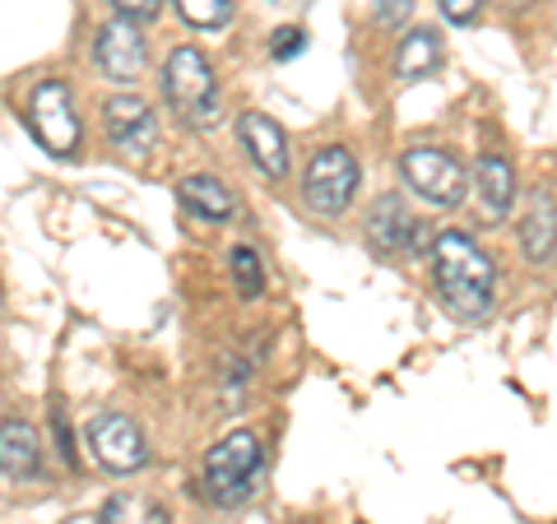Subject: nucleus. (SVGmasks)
I'll list each match as a JSON object with an SVG mask.
<instances>
[{
  "label": "nucleus",
  "mask_w": 557,
  "mask_h": 524,
  "mask_svg": "<svg viewBox=\"0 0 557 524\" xmlns=\"http://www.w3.org/2000/svg\"><path fill=\"white\" fill-rule=\"evenodd\" d=\"M94 61L112 84H135L149 65V42H145V33H139V24L121 20V14L112 24H102L98 42H94Z\"/></svg>",
  "instance_id": "6e6552de"
},
{
  "label": "nucleus",
  "mask_w": 557,
  "mask_h": 524,
  "mask_svg": "<svg viewBox=\"0 0 557 524\" xmlns=\"http://www.w3.org/2000/svg\"><path fill=\"white\" fill-rule=\"evenodd\" d=\"M228 270H233V284H237V292L247 297V302H256V297L265 292V265H260V255L251 247H233Z\"/></svg>",
  "instance_id": "f3484780"
},
{
  "label": "nucleus",
  "mask_w": 557,
  "mask_h": 524,
  "mask_svg": "<svg viewBox=\"0 0 557 524\" xmlns=\"http://www.w3.org/2000/svg\"><path fill=\"white\" fill-rule=\"evenodd\" d=\"M302 47H307V33H302V28H278V33H274V42H270L274 61H288V57H298Z\"/></svg>",
  "instance_id": "412c9836"
},
{
  "label": "nucleus",
  "mask_w": 557,
  "mask_h": 524,
  "mask_svg": "<svg viewBox=\"0 0 557 524\" xmlns=\"http://www.w3.org/2000/svg\"><path fill=\"white\" fill-rule=\"evenodd\" d=\"M172 5H177V14L190 28H205V33H214L233 20V0H172Z\"/></svg>",
  "instance_id": "a211bd4d"
},
{
  "label": "nucleus",
  "mask_w": 557,
  "mask_h": 524,
  "mask_svg": "<svg viewBox=\"0 0 557 524\" xmlns=\"http://www.w3.org/2000/svg\"><path fill=\"white\" fill-rule=\"evenodd\" d=\"M418 0H376V24L381 28H399L413 14Z\"/></svg>",
  "instance_id": "aec40b11"
},
{
  "label": "nucleus",
  "mask_w": 557,
  "mask_h": 524,
  "mask_svg": "<svg viewBox=\"0 0 557 524\" xmlns=\"http://www.w3.org/2000/svg\"><path fill=\"white\" fill-rule=\"evenodd\" d=\"M260 464H265V456H260V441L251 432H233L223 436V441L205 456V497L214 506H237L251 497V487L260 478Z\"/></svg>",
  "instance_id": "7ed1b4c3"
},
{
  "label": "nucleus",
  "mask_w": 557,
  "mask_h": 524,
  "mask_svg": "<svg viewBox=\"0 0 557 524\" xmlns=\"http://www.w3.org/2000/svg\"><path fill=\"white\" fill-rule=\"evenodd\" d=\"M0 474L14 483L42 478V436L24 417H5L0 423Z\"/></svg>",
  "instance_id": "9b49d317"
},
{
  "label": "nucleus",
  "mask_w": 557,
  "mask_h": 524,
  "mask_svg": "<svg viewBox=\"0 0 557 524\" xmlns=\"http://www.w3.org/2000/svg\"><path fill=\"white\" fill-rule=\"evenodd\" d=\"M163 98L186 126H219V84L196 47H177L163 65Z\"/></svg>",
  "instance_id": "f03ea898"
},
{
  "label": "nucleus",
  "mask_w": 557,
  "mask_h": 524,
  "mask_svg": "<svg viewBox=\"0 0 557 524\" xmlns=\"http://www.w3.org/2000/svg\"><path fill=\"white\" fill-rule=\"evenodd\" d=\"M442 14L450 24H474L479 20V10H483V0H437Z\"/></svg>",
  "instance_id": "4be33fe9"
},
{
  "label": "nucleus",
  "mask_w": 557,
  "mask_h": 524,
  "mask_svg": "<svg viewBox=\"0 0 557 524\" xmlns=\"http://www.w3.org/2000/svg\"><path fill=\"white\" fill-rule=\"evenodd\" d=\"M432 284L450 316L479 321L493 311L497 292V265L487 260V251L465 233H442L432 241Z\"/></svg>",
  "instance_id": "f257e3e1"
},
{
  "label": "nucleus",
  "mask_w": 557,
  "mask_h": 524,
  "mask_svg": "<svg viewBox=\"0 0 557 524\" xmlns=\"http://www.w3.org/2000/svg\"><path fill=\"white\" fill-rule=\"evenodd\" d=\"M102 126H108L112 149L135 153V159H145V153L159 145V121H153V108L145 98H135V93L108 98V108H102Z\"/></svg>",
  "instance_id": "1a4fd4ad"
},
{
  "label": "nucleus",
  "mask_w": 557,
  "mask_h": 524,
  "mask_svg": "<svg viewBox=\"0 0 557 524\" xmlns=\"http://www.w3.org/2000/svg\"><path fill=\"white\" fill-rule=\"evenodd\" d=\"M126 515H131L126 497H112V501H102V511H98V524H126Z\"/></svg>",
  "instance_id": "b1692460"
},
{
  "label": "nucleus",
  "mask_w": 557,
  "mask_h": 524,
  "mask_svg": "<svg viewBox=\"0 0 557 524\" xmlns=\"http://www.w3.org/2000/svg\"><path fill=\"white\" fill-rule=\"evenodd\" d=\"M89 446H94V460L108 469V474H139V469L149 464L145 432H139V423L126 413H98L89 423Z\"/></svg>",
  "instance_id": "0eeeda50"
},
{
  "label": "nucleus",
  "mask_w": 557,
  "mask_h": 524,
  "mask_svg": "<svg viewBox=\"0 0 557 524\" xmlns=\"http://www.w3.org/2000/svg\"><path fill=\"white\" fill-rule=\"evenodd\" d=\"M409 233H413V219H409V209L399 196H381L372 204V214H368V241H372V251L381 255H399L409 247Z\"/></svg>",
  "instance_id": "ddd939ff"
},
{
  "label": "nucleus",
  "mask_w": 557,
  "mask_h": 524,
  "mask_svg": "<svg viewBox=\"0 0 557 524\" xmlns=\"http://www.w3.org/2000/svg\"><path fill=\"white\" fill-rule=\"evenodd\" d=\"M149 524H172V515L163 511V506H153V511H149Z\"/></svg>",
  "instance_id": "393cba45"
},
{
  "label": "nucleus",
  "mask_w": 557,
  "mask_h": 524,
  "mask_svg": "<svg viewBox=\"0 0 557 524\" xmlns=\"http://www.w3.org/2000/svg\"><path fill=\"white\" fill-rule=\"evenodd\" d=\"M358 159L348 153L344 145H325L317 159L307 163V172H302V200L317 209V214H325V219H335V214H344L348 204H354V190H358Z\"/></svg>",
  "instance_id": "20e7f679"
},
{
  "label": "nucleus",
  "mask_w": 557,
  "mask_h": 524,
  "mask_svg": "<svg viewBox=\"0 0 557 524\" xmlns=\"http://www.w3.org/2000/svg\"><path fill=\"white\" fill-rule=\"evenodd\" d=\"M442 65V33L437 28H409L405 38H399V51H395V79H428L437 75Z\"/></svg>",
  "instance_id": "4468645a"
},
{
  "label": "nucleus",
  "mask_w": 557,
  "mask_h": 524,
  "mask_svg": "<svg viewBox=\"0 0 557 524\" xmlns=\"http://www.w3.org/2000/svg\"><path fill=\"white\" fill-rule=\"evenodd\" d=\"M28 126L38 135V145L57 159H70L84 139V126L75 116V102H70V89L61 79H42L28 98Z\"/></svg>",
  "instance_id": "423d86ee"
},
{
  "label": "nucleus",
  "mask_w": 557,
  "mask_h": 524,
  "mask_svg": "<svg viewBox=\"0 0 557 524\" xmlns=\"http://www.w3.org/2000/svg\"><path fill=\"white\" fill-rule=\"evenodd\" d=\"M520 247L534 265H553V251H557V204H553V190L534 196L525 223H520Z\"/></svg>",
  "instance_id": "2eb2a0df"
},
{
  "label": "nucleus",
  "mask_w": 557,
  "mask_h": 524,
  "mask_svg": "<svg viewBox=\"0 0 557 524\" xmlns=\"http://www.w3.org/2000/svg\"><path fill=\"white\" fill-rule=\"evenodd\" d=\"M121 20H131V24H149V20H159V10H163V0H112Z\"/></svg>",
  "instance_id": "6ab92c4d"
},
{
  "label": "nucleus",
  "mask_w": 557,
  "mask_h": 524,
  "mask_svg": "<svg viewBox=\"0 0 557 524\" xmlns=\"http://www.w3.org/2000/svg\"><path fill=\"white\" fill-rule=\"evenodd\" d=\"M51 432H57L61 460H65L70 469H79V456H75V446H70V423H65V409H51Z\"/></svg>",
  "instance_id": "5701e85b"
},
{
  "label": "nucleus",
  "mask_w": 557,
  "mask_h": 524,
  "mask_svg": "<svg viewBox=\"0 0 557 524\" xmlns=\"http://www.w3.org/2000/svg\"><path fill=\"white\" fill-rule=\"evenodd\" d=\"M237 139H242V149L251 153V163L265 172L270 182H284L288 177V135H284L278 121H270L265 112H242Z\"/></svg>",
  "instance_id": "9d476101"
},
{
  "label": "nucleus",
  "mask_w": 557,
  "mask_h": 524,
  "mask_svg": "<svg viewBox=\"0 0 557 524\" xmlns=\"http://www.w3.org/2000/svg\"><path fill=\"white\" fill-rule=\"evenodd\" d=\"M399 172H405V186H413V196H423L437 209H456L465 200V190H469L465 167L450 159L446 149L413 145V149L399 153Z\"/></svg>",
  "instance_id": "39448f33"
},
{
  "label": "nucleus",
  "mask_w": 557,
  "mask_h": 524,
  "mask_svg": "<svg viewBox=\"0 0 557 524\" xmlns=\"http://www.w3.org/2000/svg\"><path fill=\"white\" fill-rule=\"evenodd\" d=\"M479 190V200L483 209L493 219H507L511 214V204H516V167L502 159V153H479V163H474V182H469Z\"/></svg>",
  "instance_id": "f8f14e48"
},
{
  "label": "nucleus",
  "mask_w": 557,
  "mask_h": 524,
  "mask_svg": "<svg viewBox=\"0 0 557 524\" xmlns=\"http://www.w3.org/2000/svg\"><path fill=\"white\" fill-rule=\"evenodd\" d=\"M177 196H182V204L190 209V214H200L205 223H228L237 214L233 190L223 186L219 177H186L177 186Z\"/></svg>",
  "instance_id": "dca6fc26"
}]
</instances>
